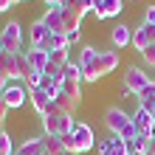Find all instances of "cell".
I'll return each mask as SVG.
<instances>
[{
  "label": "cell",
  "instance_id": "1",
  "mask_svg": "<svg viewBox=\"0 0 155 155\" xmlns=\"http://www.w3.org/2000/svg\"><path fill=\"white\" fill-rule=\"evenodd\" d=\"M62 144H65V150L76 152V155L90 152V150H93V144H96L93 127L85 124V121H76V124H74V130H71L68 135H62Z\"/></svg>",
  "mask_w": 155,
  "mask_h": 155
},
{
  "label": "cell",
  "instance_id": "2",
  "mask_svg": "<svg viewBox=\"0 0 155 155\" xmlns=\"http://www.w3.org/2000/svg\"><path fill=\"white\" fill-rule=\"evenodd\" d=\"M74 116H65V113H48L42 116V135H54V138H62L74 130Z\"/></svg>",
  "mask_w": 155,
  "mask_h": 155
},
{
  "label": "cell",
  "instance_id": "3",
  "mask_svg": "<svg viewBox=\"0 0 155 155\" xmlns=\"http://www.w3.org/2000/svg\"><path fill=\"white\" fill-rule=\"evenodd\" d=\"M0 51L6 54H23V28L20 23H6L0 28Z\"/></svg>",
  "mask_w": 155,
  "mask_h": 155
},
{
  "label": "cell",
  "instance_id": "4",
  "mask_svg": "<svg viewBox=\"0 0 155 155\" xmlns=\"http://www.w3.org/2000/svg\"><path fill=\"white\" fill-rule=\"evenodd\" d=\"M150 85H152V79L144 74L138 65H130V68H127V74H124V85H121V90H124V96H138L141 90L150 87Z\"/></svg>",
  "mask_w": 155,
  "mask_h": 155
},
{
  "label": "cell",
  "instance_id": "5",
  "mask_svg": "<svg viewBox=\"0 0 155 155\" xmlns=\"http://www.w3.org/2000/svg\"><path fill=\"white\" fill-rule=\"evenodd\" d=\"M130 124H133V116L124 113L121 107L113 104V107H107V110H104V127L110 130V135H121Z\"/></svg>",
  "mask_w": 155,
  "mask_h": 155
},
{
  "label": "cell",
  "instance_id": "6",
  "mask_svg": "<svg viewBox=\"0 0 155 155\" xmlns=\"http://www.w3.org/2000/svg\"><path fill=\"white\" fill-rule=\"evenodd\" d=\"M25 99H28V87L25 85H8L3 90V96H0V102H3L8 110H17V107L25 104Z\"/></svg>",
  "mask_w": 155,
  "mask_h": 155
},
{
  "label": "cell",
  "instance_id": "7",
  "mask_svg": "<svg viewBox=\"0 0 155 155\" xmlns=\"http://www.w3.org/2000/svg\"><path fill=\"white\" fill-rule=\"evenodd\" d=\"M118 68V51H99V59H96V71H93V82L102 79L107 74H113Z\"/></svg>",
  "mask_w": 155,
  "mask_h": 155
},
{
  "label": "cell",
  "instance_id": "8",
  "mask_svg": "<svg viewBox=\"0 0 155 155\" xmlns=\"http://www.w3.org/2000/svg\"><path fill=\"white\" fill-rule=\"evenodd\" d=\"M96 59H99V51L93 48V45H85V48L79 51V68H82V76H85V82H93Z\"/></svg>",
  "mask_w": 155,
  "mask_h": 155
},
{
  "label": "cell",
  "instance_id": "9",
  "mask_svg": "<svg viewBox=\"0 0 155 155\" xmlns=\"http://www.w3.org/2000/svg\"><path fill=\"white\" fill-rule=\"evenodd\" d=\"M28 102H31V107H34V110H37L40 116H48V113L54 110V96H48L42 87L28 90Z\"/></svg>",
  "mask_w": 155,
  "mask_h": 155
},
{
  "label": "cell",
  "instance_id": "10",
  "mask_svg": "<svg viewBox=\"0 0 155 155\" xmlns=\"http://www.w3.org/2000/svg\"><path fill=\"white\" fill-rule=\"evenodd\" d=\"M133 45H135V51H144L150 45H155V25L141 23L138 28H133Z\"/></svg>",
  "mask_w": 155,
  "mask_h": 155
},
{
  "label": "cell",
  "instance_id": "11",
  "mask_svg": "<svg viewBox=\"0 0 155 155\" xmlns=\"http://www.w3.org/2000/svg\"><path fill=\"white\" fill-rule=\"evenodd\" d=\"M121 8H124L121 0H96L93 14H96V20H110V17H118Z\"/></svg>",
  "mask_w": 155,
  "mask_h": 155
},
{
  "label": "cell",
  "instance_id": "12",
  "mask_svg": "<svg viewBox=\"0 0 155 155\" xmlns=\"http://www.w3.org/2000/svg\"><path fill=\"white\" fill-rule=\"evenodd\" d=\"M20 54H6L0 51V74H6L8 79H23L20 76Z\"/></svg>",
  "mask_w": 155,
  "mask_h": 155
},
{
  "label": "cell",
  "instance_id": "13",
  "mask_svg": "<svg viewBox=\"0 0 155 155\" xmlns=\"http://www.w3.org/2000/svg\"><path fill=\"white\" fill-rule=\"evenodd\" d=\"M54 104L59 107V113L74 116V113H76V107L82 104V96H74V93H65V90H59V93L54 96Z\"/></svg>",
  "mask_w": 155,
  "mask_h": 155
},
{
  "label": "cell",
  "instance_id": "14",
  "mask_svg": "<svg viewBox=\"0 0 155 155\" xmlns=\"http://www.w3.org/2000/svg\"><path fill=\"white\" fill-rule=\"evenodd\" d=\"M99 155H130V144L121 141L118 135H110L107 141L99 144Z\"/></svg>",
  "mask_w": 155,
  "mask_h": 155
},
{
  "label": "cell",
  "instance_id": "15",
  "mask_svg": "<svg viewBox=\"0 0 155 155\" xmlns=\"http://www.w3.org/2000/svg\"><path fill=\"white\" fill-rule=\"evenodd\" d=\"M42 25L48 28L51 34H65V20H62V8H48L42 17Z\"/></svg>",
  "mask_w": 155,
  "mask_h": 155
},
{
  "label": "cell",
  "instance_id": "16",
  "mask_svg": "<svg viewBox=\"0 0 155 155\" xmlns=\"http://www.w3.org/2000/svg\"><path fill=\"white\" fill-rule=\"evenodd\" d=\"M25 57H28L31 71H37V74H45V71H48V65H51L48 51H42V48H28V51H25Z\"/></svg>",
  "mask_w": 155,
  "mask_h": 155
},
{
  "label": "cell",
  "instance_id": "17",
  "mask_svg": "<svg viewBox=\"0 0 155 155\" xmlns=\"http://www.w3.org/2000/svg\"><path fill=\"white\" fill-rule=\"evenodd\" d=\"M152 124H155V118H152V113H150V110L138 107V110L133 113V127H135V133H138V135H150Z\"/></svg>",
  "mask_w": 155,
  "mask_h": 155
},
{
  "label": "cell",
  "instance_id": "18",
  "mask_svg": "<svg viewBox=\"0 0 155 155\" xmlns=\"http://www.w3.org/2000/svg\"><path fill=\"white\" fill-rule=\"evenodd\" d=\"M17 155H48V150H45V135L25 138L20 147H17Z\"/></svg>",
  "mask_w": 155,
  "mask_h": 155
},
{
  "label": "cell",
  "instance_id": "19",
  "mask_svg": "<svg viewBox=\"0 0 155 155\" xmlns=\"http://www.w3.org/2000/svg\"><path fill=\"white\" fill-rule=\"evenodd\" d=\"M110 42L116 48H124V45H133V28L130 25H116L110 31Z\"/></svg>",
  "mask_w": 155,
  "mask_h": 155
},
{
  "label": "cell",
  "instance_id": "20",
  "mask_svg": "<svg viewBox=\"0 0 155 155\" xmlns=\"http://www.w3.org/2000/svg\"><path fill=\"white\" fill-rule=\"evenodd\" d=\"M42 51H62V48H71V42H68V34H48L45 37V42L40 45Z\"/></svg>",
  "mask_w": 155,
  "mask_h": 155
},
{
  "label": "cell",
  "instance_id": "21",
  "mask_svg": "<svg viewBox=\"0 0 155 155\" xmlns=\"http://www.w3.org/2000/svg\"><path fill=\"white\" fill-rule=\"evenodd\" d=\"M48 28L42 25V20H37V23H31L28 25V40H31V48H40V45L45 42V37H48Z\"/></svg>",
  "mask_w": 155,
  "mask_h": 155
},
{
  "label": "cell",
  "instance_id": "22",
  "mask_svg": "<svg viewBox=\"0 0 155 155\" xmlns=\"http://www.w3.org/2000/svg\"><path fill=\"white\" fill-rule=\"evenodd\" d=\"M62 76H65V82H85V76H82V68H79V62H68V65L62 68Z\"/></svg>",
  "mask_w": 155,
  "mask_h": 155
},
{
  "label": "cell",
  "instance_id": "23",
  "mask_svg": "<svg viewBox=\"0 0 155 155\" xmlns=\"http://www.w3.org/2000/svg\"><path fill=\"white\" fill-rule=\"evenodd\" d=\"M48 59H51V68H65L68 62H71V54H68V48H62V51H51L48 54Z\"/></svg>",
  "mask_w": 155,
  "mask_h": 155
},
{
  "label": "cell",
  "instance_id": "24",
  "mask_svg": "<svg viewBox=\"0 0 155 155\" xmlns=\"http://www.w3.org/2000/svg\"><path fill=\"white\" fill-rule=\"evenodd\" d=\"M155 104V82L150 87H144L141 93H138V107H144V110H150V107Z\"/></svg>",
  "mask_w": 155,
  "mask_h": 155
},
{
  "label": "cell",
  "instance_id": "25",
  "mask_svg": "<svg viewBox=\"0 0 155 155\" xmlns=\"http://www.w3.org/2000/svg\"><path fill=\"white\" fill-rule=\"evenodd\" d=\"M45 150H48V155H62V152H65V144H62V138L45 135Z\"/></svg>",
  "mask_w": 155,
  "mask_h": 155
},
{
  "label": "cell",
  "instance_id": "26",
  "mask_svg": "<svg viewBox=\"0 0 155 155\" xmlns=\"http://www.w3.org/2000/svg\"><path fill=\"white\" fill-rule=\"evenodd\" d=\"M147 144H150V135H138L135 141H130V152L133 155H144L147 152Z\"/></svg>",
  "mask_w": 155,
  "mask_h": 155
},
{
  "label": "cell",
  "instance_id": "27",
  "mask_svg": "<svg viewBox=\"0 0 155 155\" xmlns=\"http://www.w3.org/2000/svg\"><path fill=\"white\" fill-rule=\"evenodd\" d=\"M40 87H42V90H45V93H48V96H57V93H59V85H57V82H54L51 76H42Z\"/></svg>",
  "mask_w": 155,
  "mask_h": 155
},
{
  "label": "cell",
  "instance_id": "28",
  "mask_svg": "<svg viewBox=\"0 0 155 155\" xmlns=\"http://www.w3.org/2000/svg\"><path fill=\"white\" fill-rule=\"evenodd\" d=\"M141 59L147 62L150 68H155V45H150V48H144V51H141Z\"/></svg>",
  "mask_w": 155,
  "mask_h": 155
},
{
  "label": "cell",
  "instance_id": "29",
  "mask_svg": "<svg viewBox=\"0 0 155 155\" xmlns=\"http://www.w3.org/2000/svg\"><path fill=\"white\" fill-rule=\"evenodd\" d=\"M144 23L155 25V6H147V12H144Z\"/></svg>",
  "mask_w": 155,
  "mask_h": 155
},
{
  "label": "cell",
  "instance_id": "30",
  "mask_svg": "<svg viewBox=\"0 0 155 155\" xmlns=\"http://www.w3.org/2000/svg\"><path fill=\"white\" fill-rule=\"evenodd\" d=\"M6 116H8V107L0 102V130H3V124H6Z\"/></svg>",
  "mask_w": 155,
  "mask_h": 155
},
{
  "label": "cell",
  "instance_id": "31",
  "mask_svg": "<svg viewBox=\"0 0 155 155\" xmlns=\"http://www.w3.org/2000/svg\"><path fill=\"white\" fill-rule=\"evenodd\" d=\"M45 3H48V8H62L68 0H45Z\"/></svg>",
  "mask_w": 155,
  "mask_h": 155
},
{
  "label": "cell",
  "instance_id": "32",
  "mask_svg": "<svg viewBox=\"0 0 155 155\" xmlns=\"http://www.w3.org/2000/svg\"><path fill=\"white\" fill-rule=\"evenodd\" d=\"M8 87V76L6 74H0V96H3V90Z\"/></svg>",
  "mask_w": 155,
  "mask_h": 155
},
{
  "label": "cell",
  "instance_id": "33",
  "mask_svg": "<svg viewBox=\"0 0 155 155\" xmlns=\"http://www.w3.org/2000/svg\"><path fill=\"white\" fill-rule=\"evenodd\" d=\"M14 3H12V0H0V14H3V12H8V8H12Z\"/></svg>",
  "mask_w": 155,
  "mask_h": 155
},
{
  "label": "cell",
  "instance_id": "34",
  "mask_svg": "<svg viewBox=\"0 0 155 155\" xmlns=\"http://www.w3.org/2000/svg\"><path fill=\"white\" fill-rule=\"evenodd\" d=\"M144 155H155V138H150V144H147V152Z\"/></svg>",
  "mask_w": 155,
  "mask_h": 155
},
{
  "label": "cell",
  "instance_id": "35",
  "mask_svg": "<svg viewBox=\"0 0 155 155\" xmlns=\"http://www.w3.org/2000/svg\"><path fill=\"white\" fill-rule=\"evenodd\" d=\"M68 42H71V45L79 42V31H71V34H68Z\"/></svg>",
  "mask_w": 155,
  "mask_h": 155
},
{
  "label": "cell",
  "instance_id": "36",
  "mask_svg": "<svg viewBox=\"0 0 155 155\" xmlns=\"http://www.w3.org/2000/svg\"><path fill=\"white\" fill-rule=\"evenodd\" d=\"M62 155H76V152H71V150H65V152H62Z\"/></svg>",
  "mask_w": 155,
  "mask_h": 155
},
{
  "label": "cell",
  "instance_id": "37",
  "mask_svg": "<svg viewBox=\"0 0 155 155\" xmlns=\"http://www.w3.org/2000/svg\"><path fill=\"white\" fill-rule=\"evenodd\" d=\"M23 3H28V0H23Z\"/></svg>",
  "mask_w": 155,
  "mask_h": 155
},
{
  "label": "cell",
  "instance_id": "38",
  "mask_svg": "<svg viewBox=\"0 0 155 155\" xmlns=\"http://www.w3.org/2000/svg\"><path fill=\"white\" fill-rule=\"evenodd\" d=\"M0 135H3V130H0Z\"/></svg>",
  "mask_w": 155,
  "mask_h": 155
},
{
  "label": "cell",
  "instance_id": "39",
  "mask_svg": "<svg viewBox=\"0 0 155 155\" xmlns=\"http://www.w3.org/2000/svg\"><path fill=\"white\" fill-rule=\"evenodd\" d=\"M14 155H17V152H14Z\"/></svg>",
  "mask_w": 155,
  "mask_h": 155
},
{
  "label": "cell",
  "instance_id": "40",
  "mask_svg": "<svg viewBox=\"0 0 155 155\" xmlns=\"http://www.w3.org/2000/svg\"><path fill=\"white\" fill-rule=\"evenodd\" d=\"M130 155H133V152H130Z\"/></svg>",
  "mask_w": 155,
  "mask_h": 155
}]
</instances>
